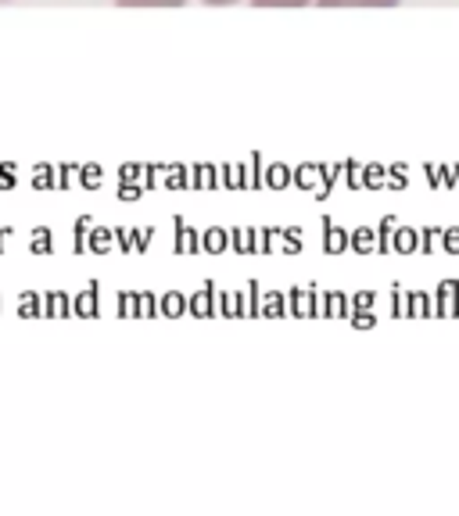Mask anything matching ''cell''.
I'll list each match as a JSON object with an SVG mask.
<instances>
[{"label":"cell","mask_w":459,"mask_h":516,"mask_svg":"<svg viewBox=\"0 0 459 516\" xmlns=\"http://www.w3.org/2000/svg\"><path fill=\"white\" fill-rule=\"evenodd\" d=\"M402 0H316V8H398Z\"/></svg>","instance_id":"cell-1"},{"label":"cell","mask_w":459,"mask_h":516,"mask_svg":"<svg viewBox=\"0 0 459 516\" xmlns=\"http://www.w3.org/2000/svg\"><path fill=\"white\" fill-rule=\"evenodd\" d=\"M119 8H183L187 0H115Z\"/></svg>","instance_id":"cell-2"},{"label":"cell","mask_w":459,"mask_h":516,"mask_svg":"<svg viewBox=\"0 0 459 516\" xmlns=\"http://www.w3.org/2000/svg\"><path fill=\"white\" fill-rule=\"evenodd\" d=\"M255 8H309L316 0H251Z\"/></svg>","instance_id":"cell-3"},{"label":"cell","mask_w":459,"mask_h":516,"mask_svg":"<svg viewBox=\"0 0 459 516\" xmlns=\"http://www.w3.org/2000/svg\"><path fill=\"white\" fill-rule=\"evenodd\" d=\"M201 4H208V8H230V4H241V0H201Z\"/></svg>","instance_id":"cell-4"},{"label":"cell","mask_w":459,"mask_h":516,"mask_svg":"<svg viewBox=\"0 0 459 516\" xmlns=\"http://www.w3.org/2000/svg\"><path fill=\"white\" fill-rule=\"evenodd\" d=\"M0 4H4V0H0Z\"/></svg>","instance_id":"cell-5"}]
</instances>
